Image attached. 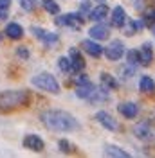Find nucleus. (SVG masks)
Wrapping results in <instances>:
<instances>
[{
  "label": "nucleus",
  "instance_id": "7",
  "mask_svg": "<svg viewBox=\"0 0 155 158\" xmlns=\"http://www.w3.org/2000/svg\"><path fill=\"white\" fill-rule=\"evenodd\" d=\"M22 144H24V148L25 149H31V151H43L45 149V144H43V140L38 137V135H25L24 140H22Z\"/></svg>",
  "mask_w": 155,
  "mask_h": 158
},
{
  "label": "nucleus",
  "instance_id": "8",
  "mask_svg": "<svg viewBox=\"0 0 155 158\" xmlns=\"http://www.w3.org/2000/svg\"><path fill=\"white\" fill-rule=\"evenodd\" d=\"M96 120L103 126V128L110 129V131H116L117 129V120L110 113H107V111H97L96 113Z\"/></svg>",
  "mask_w": 155,
  "mask_h": 158
},
{
  "label": "nucleus",
  "instance_id": "19",
  "mask_svg": "<svg viewBox=\"0 0 155 158\" xmlns=\"http://www.w3.org/2000/svg\"><path fill=\"white\" fill-rule=\"evenodd\" d=\"M139 88H141V92H144V94H150V92L155 90V81L150 76H143L141 81H139Z\"/></svg>",
  "mask_w": 155,
  "mask_h": 158
},
{
  "label": "nucleus",
  "instance_id": "24",
  "mask_svg": "<svg viewBox=\"0 0 155 158\" xmlns=\"http://www.w3.org/2000/svg\"><path fill=\"white\" fill-rule=\"evenodd\" d=\"M125 31L128 36H134L135 34V31H141L139 29V23H137V20H128L125 23Z\"/></svg>",
  "mask_w": 155,
  "mask_h": 158
},
{
  "label": "nucleus",
  "instance_id": "17",
  "mask_svg": "<svg viewBox=\"0 0 155 158\" xmlns=\"http://www.w3.org/2000/svg\"><path fill=\"white\" fill-rule=\"evenodd\" d=\"M108 15V6H105V4H101V6H96L94 9L90 11V20H94V22H101V20H105Z\"/></svg>",
  "mask_w": 155,
  "mask_h": 158
},
{
  "label": "nucleus",
  "instance_id": "25",
  "mask_svg": "<svg viewBox=\"0 0 155 158\" xmlns=\"http://www.w3.org/2000/svg\"><path fill=\"white\" fill-rule=\"evenodd\" d=\"M126 58H128V63L132 65V67H135L141 63V58H139V50H128L126 52Z\"/></svg>",
  "mask_w": 155,
  "mask_h": 158
},
{
  "label": "nucleus",
  "instance_id": "21",
  "mask_svg": "<svg viewBox=\"0 0 155 158\" xmlns=\"http://www.w3.org/2000/svg\"><path fill=\"white\" fill-rule=\"evenodd\" d=\"M101 85L105 86V88H108V90H116L119 85H117V81H116V77L114 76H110V74H107V72H103L101 74Z\"/></svg>",
  "mask_w": 155,
  "mask_h": 158
},
{
  "label": "nucleus",
  "instance_id": "29",
  "mask_svg": "<svg viewBox=\"0 0 155 158\" xmlns=\"http://www.w3.org/2000/svg\"><path fill=\"white\" fill-rule=\"evenodd\" d=\"M144 22L148 23V25H153V23H155V11L153 9H150L144 15Z\"/></svg>",
  "mask_w": 155,
  "mask_h": 158
},
{
  "label": "nucleus",
  "instance_id": "28",
  "mask_svg": "<svg viewBox=\"0 0 155 158\" xmlns=\"http://www.w3.org/2000/svg\"><path fill=\"white\" fill-rule=\"evenodd\" d=\"M16 56H18L20 59H27V58H29V49H27V47H24V45L18 47V49H16Z\"/></svg>",
  "mask_w": 155,
  "mask_h": 158
},
{
  "label": "nucleus",
  "instance_id": "3",
  "mask_svg": "<svg viewBox=\"0 0 155 158\" xmlns=\"http://www.w3.org/2000/svg\"><path fill=\"white\" fill-rule=\"evenodd\" d=\"M31 83H33V86L43 90V92L60 94V85H58V81H56V77H54L52 74L42 72V74H38V76H34V77L31 79Z\"/></svg>",
  "mask_w": 155,
  "mask_h": 158
},
{
  "label": "nucleus",
  "instance_id": "12",
  "mask_svg": "<svg viewBox=\"0 0 155 158\" xmlns=\"http://www.w3.org/2000/svg\"><path fill=\"white\" fill-rule=\"evenodd\" d=\"M126 22H128L126 20V11L121 6H116L114 11H112V25L114 27H125Z\"/></svg>",
  "mask_w": 155,
  "mask_h": 158
},
{
  "label": "nucleus",
  "instance_id": "35",
  "mask_svg": "<svg viewBox=\"0 0 155 158\" xmlns=\"http://www.w3.org/2000/svg\"><path fill=\"white\" fill-rule=\"evenodd\" d=\"M96 2H99V4H105V0H96Z\"/></svg>",
  "mask_w": 155,
  "mask_h": 158
},
{
  "label": "nucleus",
  "instance_id": "5",
  "mask_svg": "<svg viewBox=\"0 0 155 158\" xmlns=\"http://www.w3.org/2000/svg\"><path fill=\"white\" fill-rule=\"evenodd\" d=\"M83 22L85 20H83L81 13H69V15L56 18V25H60V27H79V25H83Z\"/></svg>",
  "mask_w": 155,
  "mask_h": 158
},
{
  "label": "nucleus",
  "instance_id": "34",
  "mask_svg": "<svg viewBox=\"0 0 155 158\" xmlns=\"http://www.w3.org/2000/svg\"><path fill=\"white\" fill-rule=\"evenodd\" d=\"M88 79H87V76H78L76 77V85H83V83H87Z\"/></svg>",
  "mask_w": 155,
  "mask_h": 158
},
{
  "label": "nucleus",
  "instance_id": "10",
  "mask_svg": "<svg viewBox=\"0 0 155 158\" xmlns=\"http://www.w3.org/2000/svg\"><path fill=\"white\" fill-rule=\"evenodd\" d=\"M117 110H119V113L126 118H135L137 113H139V106H137L135 102H121V104L117 106Z\"/></svg>",
  "mask_w": 155,
  "mask_h": 158
},
{
  "label": "nucleus",
  "instance_id": "6",
  "mask_svg": "<svg viewBox=\"0 0 155 158\" xmlns=\"http://www.w3.org/2000/svg\"><path fill=\"white\" fill-rule=\"evenodd\" d=\"M81 49L85 50L87 54H90L92 58H99L103 52H105V49L97 43V40H94V38H90V40H83L81 41Z\"/></svg>",
  "mask_w": 155,
  "mask_h": 158
},
{
  "label": "nucleus",
  "instance_id": "2",
  "mask_svg": "<svg viewBox=\"0 0 155 158\" xmlns=\"http://www.w3.org/2000/svg\"><path fill=\"white\" fill-rule=\"evenodd\" d=\"M29 102V92L27 90H6L0 92V111L22 108Z\"/></svg>",
  "mask_w": 155,
  "mask_h": 158
},
{
  "label": "nucleus",
  "instance_id": "11",
  "mask_svg": "<svg viewBox=\"0 0 155 158\" xmlns=\"http://www.w3.org/2000/svg\"><path fill=\"white\" fill-rule=\"evenodd\" d=\"M88 34H90V38L97 40V41H101V40H107V38H108L110 29H108L107 25H103V23H96L94 27H90Z\"/></svg>",
  "mask_w": 155,
  "mask_h": 158
},
{
  "label": "nucleus",
  "instance_id": "22",
  "mask_svg": "<svg viewBox=\"0 0 155 158\" xmlns=\"http://www.w3.org/2000/svg\"><path fill=\"white\" fill-rule=\"evenodd\" d=\"M58 67H60V70H61V72H65V74L74 72L72 61H70V58H67V56H61V58L58 59Z\"/></svg>",
  "mask_w": 155,
  "mask_h": 158
},
{
  "label": "nucleus",
  "instance_id": "30",
  "mask_svg": "<svg viewBox=\"0 0 155 158\" xmlns=\"http://www.w3.org/2000/svg\"><path fill=\"white\" fill-rule=\"evenodd\" d=\"M88 11H90V4H88V2H83V4L79 6V13L85 15V13H88Z\"/></svg>",
  "mask_w": 155,
  "mask_h": 158
},
{
  "label": "nucleus",
  "instance_id": "13",
  "mask_svg": "<svg viewBox=\"0 0 155 158\" xmlns=\"http://www.w3.org/2000/svg\"><path fill=\"white\" fill-rule=\"evenodd\" d=\"M139 58H141V65L143 67H148L152 61H153V49L150 43H144L141 49H139Z\"/></svg>",
  "mask_w": 155,
  "mask_h": 158
},
{
  "label": "nucleus",
  "instance_id": "27",
  "mask_svg": "<svg viewBox=\"0 0 155 158\" xmlns=\"http://www.w3.org/2000/svg\"><path fill=\"white\" fill-rule=\"evenodd\" d=\"M58 146H60V151H61V153H70V151H72V144H70L69 140H60Z\"/></svg>",
  "mask_w": 155,
  "mask_h": 158
},
{
  "label": "nucleus",
  "instance_id": "32",
  "mask_svg": "<svg viewBox=\"0 0 155 158\" xmlns=\"http://www.w3.org/2000/svg\"><path fill=\"white\" fill-rule=\"evenodd\" d=\"M11 0H0V9H9Z\"/></svg>",
  "mask_w": 155,
  "mask_h": 158
},
{
  "label": "nucleus",
  "instance_id": "26",
  "mask_svg": "<svg viewBox=\"0 0 155 158\" xmlns=\"http://www.w3.org/2000/svg\"><path fill=\"white\" fill-rule=\"evenodd\" d=\"M20 4H22V9L24 11H33L38 6V0H20Z\"/></svg>",
  "mask_w": 155,
  "mask_h": 158
},
{
  "label": "nucleus",
  "instance_id": "1",
  "mask_svg": "<svg viewBox=\"0 0 155 158\" xmlns=\"http://www.w3.org/2000/svg\"><path fill=\"white\" fill-rule=\"evenodd\" d=\"M42 122L43 126L51 131H60V133H69V131H74V129L79 128L78 120L70 113L63 111V110H47L43 111L42 115Z\"/></svg>",
  "mask_w": 155,
  "mask_h": 158
},
{
  "label": "nucleus",
  "instance_id": "16",
  "mask_svg": "<svg viewBox=\"0 0 155 158\" xmlns=\"http://www.w3.org/2000/svg\"><path fill=\"white\" fill-rule=\"evenodd\" d=\"M96 90V86L90 83V81H87V83H83V85H78L76 88V95L79 99H88L90 95H92V92Z\"/></svg>",
  "mask_w": 155,
  "mask_h": 158
},
{
  "label": "nucleus",
  "instance_id": "31",
  "mask_svg": "<svg viewBox=\"0 0 155 158\" xmlns=\"http://www.w3.org/2000/svg\"><path fill=\"white\" fill-rule=\"evenodd\" d=\"M121 74L125 76L123 79H128V76H132V74H134V67H132V69H121Z\"/></svg>",
  "mask_w": 155,
  "mask_h": 158
},
{
  "label": "nucleus",
  "instance_id": "20",
  "mask_svg": "<svg viewBox=\"0 0 155 158\" xmlns=\"http://www.w3.org/2000/svg\"><path fill=\"white\" fill-rule=\"evenodd\" d=\"M105 155H108V156H117V158L130 156V155H128V151L117 148V146H107V148H105Z\"/></svg>",
  "mask_w": 155,
  "mask_h": 158
},
{
  "label": "nucleus",
  "instance_id": "23",
  "mask_svg": "<svg viewBox=\"0 0 155 158\" xmlns=\"http://www.w3.org/2000/svg\"><path fill=\"white\" fill-rule=\"evenodd\" d=\"M42 6L49 15H58L60 13V6L56 4V0H42Z\"/></svg>",
  "mask_w": 155,
  "mask_h": 158
},
{
  "label": "nucleus",
  "instance_id": "9",
  "mask_svg": "<svg viewBox=\"0 0 155 158\" xmlns=\"http://www.w3.org/2000/svg\"><path fill=\"white\" fill-rule=\"evenodd\" d=\"M33 32H34V36L38 40H42L45 45H52V43H56L58 41V34H54V32H47V31L40 29V27H33Z\"/></svg>",
  "mask_w": 155,
  "mask_h": 158
},
{
  "label": "nucleus",
  "instance_id": "36",
  "mask_svg": "<svg viewBox=\"0 0 155 158\" xmlns=\"http://www.w3.org/2000/svg\"><path fill=\"white\" fill-rule=\"evenodd\" d=\"M0 40H2V34H0Z\"/></svg>",
  "mask_w": 155,
  "mask_h": 158
},
{
  "label": "nucleus",
  "instance_id": "37",
  "mask_svg": "<svg viewBox=\"0 0 155 158\" xmlns=\"http://www.w3.org/2000/svg\"><path fill=\"white\" fill-rule=\"evenodd\" d=\"M153 34H155V31H153Z\"/></svg>",
  "mask_w": 155,
  "mask_h": 158
},
{
  "label": "nucleus",
  "instance_id": "33",
  "mask_svg": "<svg viewBox=\"0 0 155 158\" xmlns=\"http://www.w3.org/2000/svg\"><path fill=\"white\" fill-rule=\"evenodd\" d=\"M7 15H9V9H0V22L7 18Z\"/></svg>",
  "mask_w": 155,
  "mask_h": 158
},
{
  "label": "nucleus",
  "instance_id": "4",
  "mask_svg": "<svg viewBox=\"0 0 155 158\" xmlns=\"http://www.w3.org/2000/svg\"><path fill=\"white\" fill-rule=\"evenodd\" d=\"M105 56L108 61H119V59L125 56V45L121 40H114L110 41V45L105 47Z\"/></svg>",
  "mask_w": 155,
  "mask_h": 158
},
{
  "label": "nucleus",
  "instance_id": "15",
  "mask_svg": "<svg viewBox=\"0 0 155 158\" xmlns=\"http://www.w3.org/2000/svg\"><path fill=\"white\" fill-rule=\"evenodd\" d=\"M4 32H6V36H7V38H11V40H20L22 36H24V29L20 27L18 23H15V22L7 23Z\"/></svg>",
  "mask_w": 155,
  "mask_h": 158
},
{
  "label": "nucleus",
  "instance_id": "18",
  "mask_svg": "<svg viewBox=\"0 0 155 158\" xmlns=\"http://www.w3.org/2000/svg\"><path fill=\"white\" fill-rule=\"evenodd\" d=\"M134 133H135L137 138H141V140H146V138L152 135V131H150V126L144 124V122H141V124H135L134 126Z\"/></svg>",
  "mask_w": 155,
  "mask_h": 158
},
{
  "label": "nucleus",
  "instance_id": "14",
  "mask_svg": "<svg viewBox=\"0 0 155 158\" xmlns=\"http://www.w3.org/2000/svg\"><path fill=\"white\" fill-rule=\"evenodd\" d=\"M69 58L72 61V67H74V72H79V70L85 69V59L81 56V52L78 49H70L69 50Z\"/></svg>",
  "mask_w": 155,
  "mask_h": 158
}]
</instances>
